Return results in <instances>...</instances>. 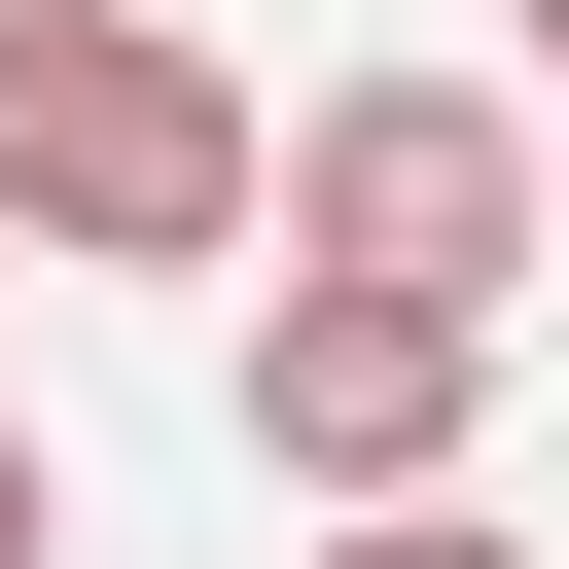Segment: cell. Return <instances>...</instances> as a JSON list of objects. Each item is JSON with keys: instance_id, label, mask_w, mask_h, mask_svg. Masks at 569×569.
<instances>
[{"instance_id": "6da1fadb", "label": "cell", "mask_w": 569, "mask_h": 569, "mask_svg": "<svg viewBox=\"0 0 569 569\" xmlns=\"http://www.w3.org/2000/svg\"><path fill=\"white\" fill-rule=\"evenodd\" d=\"M284 213V107L213 71V36H142V0H0V249H71V284H213Z\"/></svg>"}, {"instance_id": "7a4b0ae2", "label": "cell", "mask_w": 569, "mask_h": 569, "mask_svg": "<svg viewBox=\"0 0 569 569\" xmlns=\"http://www.w3.org/2000/svg\"><path fill=\"white\" fill-rule=\"evenodd\" d=\"M533 249H569V107H533V71H320V107H284V284L533 320Z\"/></svg>"}, {"instance_id": "3957f363", "label": "cell", "mask_w": 569, "mask_h": 569, "mask_svg": "<svg viewBox=\"0 0 569 569\" xmlns=\"http://www.w3.org/2000/svg\"><path fill=\"white\" fill-rule=\"evenodd\" d=\"M462 427H498V320H427V284H284V320H249V462H284L320 533L462 498Z\"/></svg>"}, {"instance_id": "277c9868", "label": "cell", "mask_w": 569, "mask_h": 569, "mask_svg": "<svg viewBox=\"0 0 569 569\" xmlns=\"http://www.w3.org/2000/svg\"><path fill=\"white\" fill-rule=\"evenodd\" d=\"M320 569H533V533H498V498H391V533H320Z\"/></svg>"}, {"instance_id": "5b68a950", "label": "cell", "mask_w": 569, "mask_h": 569, "mask_svg": "<svg viewBox=\"0 0 569 569\" xmlns=\"http://www.w3.org/2000/svg\"><path fill=\"white\" fill-rule=\"evenodd\" d=\"M0 569H71V462H36V391H0Z\"/></svg>"}, {"instance_id": "8992f818", "label": "cell", "mask_w": 569, "mask_h": 569, "mask_svg": "<svg viewBox=\"0 0 569 569\" xmlns=\"http://www.w3.org/2000/svg\"><path fill=\"white\" fill-rule=\"evenodd\" d=\"M533 107H569V0H533Z\"/></svg>"}]
</instances>
